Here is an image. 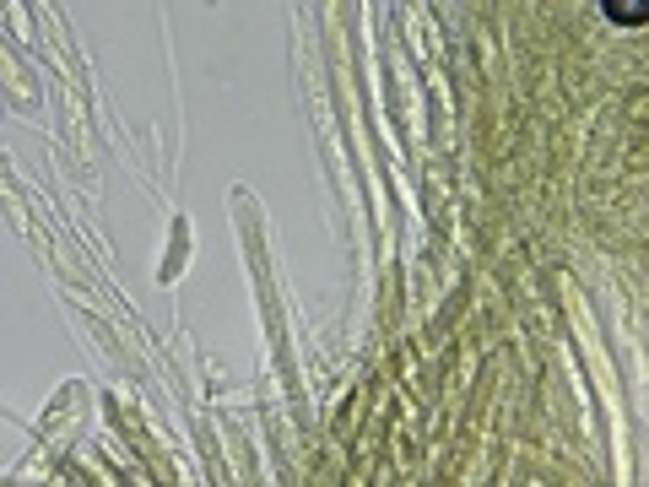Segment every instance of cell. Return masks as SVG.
<instances>
[{
  "label": "cell",
  "instance_id": "obj_1",
  "mask_svg": "<svg viewBox=\"0 0 649 487\" xmlns=\"http://www.w3.org/2000/svg\"><path fill=\"white\" fill-rule=\"evenodd\" d=\"M606 11H612V17H622V22H639V17H644L639 0H606Z\"/></svg>",
  "mask_w": 649,
  "mask_h": 487
}]
</instances>
